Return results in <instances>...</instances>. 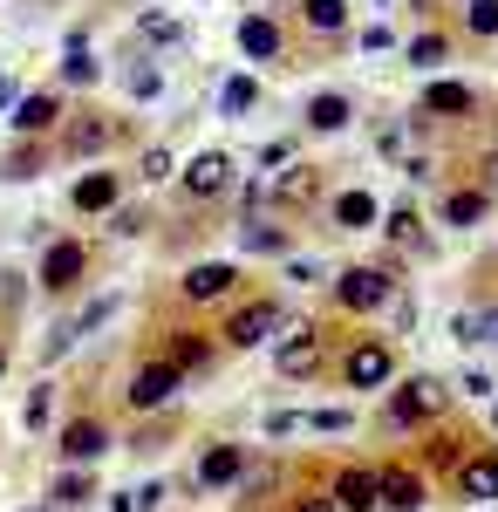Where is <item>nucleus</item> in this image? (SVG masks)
Listing matches in <instances>:
<instances>
[{"mask_svg":"<svg viewBox=\"0 0 498 512\" xmlns=\"http://www.w3.org/2000/svg\"><path fill=\"white\" fill-rule=\"evenodd\" d=\"M464 444H471L464 431H430V444L417 451V472H423V478H437V472H451V478H458V465L471 458Z\"/></svg>","mask_w":498,"mask_h":512,"instance_id":"21","label":"nucleus"},{"mask_svg":"<svg viewBox=\"0 0 498 512\" xmlns=\"http://www.w3.org/2000/svg\"><path fill=\"white\" fill-rule=\"evenodd\" d=\"M451 410V390H444V376H410V383H396L383 396V431H423V424H437Z\"/></svg>","mask_w":498,"mask_h":512,"instance_id":"1","label":"nucleus"},{"mask_svg":"<svg viewBox=\"0 0 498 512\" xmlns=\"http://www.w3.org/2000/svg\"><path fill=\"white\" fill-rule=\"evenodd\" d=\"M110 512H144V499L137 492H110Z\"/></svg>","mask_w":498,"mask_h":512,"instance_id":"50","label":"nucleus"},{"mask_svg":"<svg viewBox=\"0 0 498 512\" xmlns=\"http://www.w3.org/2000/svg\"><path fill=\"white\" fill-rule=\"evenodd\" d=\"M246 478V444H205L198 458V492H226Z\"/></svg>","mask_w":498,"mask_h":512,"instance_id":"17","label":"nucleus"},{"mask_svg":"<svg viewBox=\"0 0 498 512\" xmlns=\"http://www.w3.org/2000/svg\"><path fill=\"white\" fill-rule=\"evenodd\" d=\"M253 103H260V82L253 76H226L219 82V110H226V117H246Z\"/></svg>","mask_w":498,"mask_h":512,"instance_id":"31","label":"nucleus"},{"mask_svg":"<svg viewBox=\"0 0 498 512\" xmlns=\"http://www.w3.org/2000/svg\"><path fill=\"white\" fill-rule=\"evenodd\" d=\"M417 7H423V0H417Z\"/></svg>","mask_w":498,"mask_h":512,"instance_id":"55","label":"nucleus"},{"mask_svg":"<svg viewBox=\"0 0 498 512\" xmlns=\"http://www.w3.org/2000/svg\"><path fill=\"white\" fill-rule=\"evenodd\" d=\"M14 103H21V82H14V76H0V110H14Z\"/></svg>","mask_w":498,"mask_h":512,"instance_id":"51","label":"nucleus"},{"mask_svg":"<svg viewBox=\"0 0 498 512\" xmlns=\"http://www.w3.org/2000/svg\"><path fill=\"white\" fill-rule=\"evenodd\" d=\"M82 274H89V246H82V239H48V253H41V274H35L41 294L69 301V294L82 287Z\"/></svg>","mask_w":498,"mask_h":512,"instance_id":"7","label":"nucleus"},{"mask_svg":"<svg viewBox=\"0 0 498 512\" xmlns=\"http://www.w3.org/2000/svg\"><path fill=\"white\" fill-rule=\"evenodd\" d=\"M301 431V417L294 410H267V437H294Z\"/></svg>","mask_w":498,"mask_h":512,"instance_id":"45","label":"nucleus"},{"mask_svg":"<svg viewBox=\"0 0 498 512\" xmlns=\"http://www.w3.org/2000/svg\"><path fill=\"white\" fill-rule=\"evenodd\" d=\"M28 512H55V506H28Z\"/></svg>","mask_w":498,"mask_h":512,"instance_id":"53","label":"nucleus"},{"mask_svg":"<svg viewBox=\"0 0 498 512\" xmlns=\"http://www.w3.org/2000/svg\"><path fill=\"white\" fill-rule=\"evenodd\" d=\"M389 41H396V35H389V21H369V28H362V55H383Z\"/></svg>","mask_w":498,"mask_h":512,"instance_id":"42","label":"nucleus"},{"mask_svg":"<svg viewBox=\"0 0 498 512\" xmlns=\"http://www.w3.org/2000/svg\"><path fill=\"white\" fill-rule=\"evenodd\" d=\"M396 267H342L335 274V308L342 315H376V308H389L396 301Z\"/></svg>","mask_w":498,"mask_h":512,"instance_id":"3","label":"nucleus"},{"mask_svg":"<svg viewBox=\"0 0 498 512\" xmlns=\"http://www.w3.org/2000/svg\"><path fill=\"white\" fill-rule=\"evenodd\" d=\"M287 512H335V499H328V492H301Z\"/></svg>","mask_w":498,"mask_h":512,"instance_id":"48","label":"nucleus"},{"mask_svg":"<svg viewBox=\"0 0 498 512\" xmlns=\"http://www.w3.org/2000/svg\"><path fill=\"white\" fill-rule=\"evenodd\" d=\"M0 376H7V342H0Z\"/></svg>","mask_w":498,"mask_h":512,"instance_id":"52","label":"nucleus"},{"mask_svg":"<svg viewBox=\"0 0 498 512\" xmlns=\"http://www.w3.org/2000/svg\"><path fill=\"white\" fill-rule=\"evenodd\" d=\"M178 390H185V376H178L164 355H151V362L123 383V403H130L137 417H157V410H171V403H178Z\"/></svg>","mask_w":498,"mask_h":512,"instance_id":"5","label":"nucleus"},{"mask_svg":"<svg viewBox=\"0 0 498 512\" xmlns=\"http://www.w3.org/2000/svg\"><path fill=\"white\" fill-rule=\"evenodd\" d=\"M239 246H246V253H287L294 239H287V226H273V219H246V226H239Z\"/></svg>","mask_w":498,"mask_h":512,"instance_id":"28","label":"nucleus"},{"mask_svg":"<svg viewBox=\"0 0 498 512\" xmlns=\"http://www.w3.org/2000/svg\"><path fill=\"white\" fill-rule=\"evenodd\" d=\"M69 205H76L82 219H96V212H116V205H123V171H82L76 192H69Z\"/></svg>","mask_w":498,"mask_h":512,"instance_id":"16","label":"nucleus"},{"mask_svg":"<svg viewBox=\"0 0 498 512\" xmlns=\"http://www.w3.org/2000/svg\"><path fill=\"white\" fill-rule=\"evenodd\" d=\"M280 48H287V28L273 14H246L239 21V55L246 62H280Z\"/></svg>","mask_w":498,"mask_h":512,"instance_id":"19","label":"nucleus"},{"mask_svg":"<svg viewBox=\"0 0 498 512\" xmlns=\"http://www.w3.org/2000/svg\"><path fill=\"white\" fill-rule=\"evenodd\" d=\"M260 164L280 178V164H294V137H273V144H260Z\"/></svg>","mask_w":498,"mask_h":512,"instance_id":"40","label":"nucleus"},{"mask_svg":"<svg viewBox=\"0 0 498 512\" xmlns=\"http://www.w3.org/2000/svg\"><path fill=\"white\" fill-rule=\"evenodd\" d=\"M62 82H69V89H89V82H103V62H96V55L82 48V35L69 41V62H62Z\"/></svg>","mask_w":498,"mask_h":512,"instance_id":"30","label":"nucleus"},{"mask_svg":"<svg viewBox=\"0 0 498 512\" xmlns=\"http://www.w3.org/2000/svg\"><path fill=\"white\" fill-rule=\"evenodd\" d=\"M273 362H280L287 383H314V376L328 369V335H321V321H294V328L280 335Z\"/></svg>","mask_w":498,"mask_h":512,"instance_id":"4","label":"nucleus"},{"mask_svg":"<svg viewBox=\"0 0 498 512\" xmlns=\"http://www.w3.org/2000/svg\"><path fill=\"white\" fill-rule=\"evenodd\" d=\"M41 164H48V144H21L0 158V178H41Z\"/></svg>","mask_w":498,"mask_h":512,"instance_id":"35","label":"nucleus"},{"mask_svg":"<svg viewBox=\"0 0 498 512\" xmlns=\"http://www.w3.org/2000/svg\"><path fill=\"white\" fill-rule=\"evenodd\" d=\"M410 62H417V69H444V62H451V35H437V28L417 35L410 41Z\"/></svg>","mask_w":498,"mask_h":512,"instance_id":"36","label":"nucleus"},{"mask_svg":"<svg viewBox=\"0 0 498 512\" xmlns=\"http://www.w3.org/2000/svg\"><path fill=\"white\" fill-rule=\"evenodd\" d=\"M376 506L423 512V506H430V478H423L417 465H376Z\"/></svg>","mask_w":498,"mask_h":512,"instance_id":"13","label":"nucleus"},{"mask_svg":"<svg viewBox=\"0 0 498 512\" xmlns=\"http://www.w3.org/2000/svg\"><path fill=\"white\" fill-rule=\"evenodd\" d=\"M116 137H123V117H103V110H76V117H62V130H55L62 158H103Z\"/></svg>","mask_w":498,"mask_h":512,"instance_id":"6","label":"nucleus"},{"mask_svg":"<svg viewBox=\"0 0 498 512\" xmlns=\"http://www.w3.org/2000/svg\"><path fill=\"white\" fill-rule=\"evenodd\" d=\"M137 35L151 41V48H178V41H185V21H171V14L144 7V14H137Z\"/></svg>","mask_w":498,"mask_h":512,"instance_id":"29","label":"nucleus"},{"mask_svg":"<svg viewBox=\"0 0 498 512\" xmlns=\"http://www.w3.org/2000/svg\"><path fill=\"white\" fill-rule=\"evenodd\" d=\"M301 28L307 35H342L348 28V0H301Z\"/></svg>","mask_w":498,"mask_h":512,"instance_id":"27","label":"nucleus"},{"mask_svg":"<svg viewBox=\"0 0 498 512\" xmlns=\"http://www.w3.org/2000/svg\"><path fill=\"white\" fill-rule=\"evenodd\" d=\"M116 444V431L96 417V410H82V417H69L62 431H55V451H62V465H76V472H89L103 451Z\"/></svg>","mask_w":498,"mask_h":512,"instance_id":"8","label":"nucleus"},{"mask_svg":"<svg viewBox=\"0 0 498 512\" xmlns=\"http://www.w3.org/2000/svg\"><path fill=\"white\" fill-rule=\"evenodd\" d=\"M314 192H321V171L314 164H294V171L273 178V205H307Z\"/></svg>","mask_w":498,"mask_h":512,"instance_id":"26","label":"nucleus"},{"mask_svg":"<svg viewBox=\"0 0 498 512\" xmlns=\"http://www.w3.org/2000/svg\"><path fill=\"white\" fill-rule=\"evenodd\" d=\"M458 342H492V349H498V308H478V315H458Z\"/></svg>","mask_w":498,"mask_h":512,"instance_id":"37","label":"nucleus"},{"mask_svg":"<svg viewBox=\"0 0 498 512\" xmlns=\"http://www.w3.org/2000/svg\"><path fill=\"white\" fill-rule=\"evenodd\" d=\"M471 110H478V89H464V82H430V89H423V103H417L423 123H430V117L458 123V117H471Z\"/></svg>","mask_w":498,"mask_h":512,"instance_id":"20","label":"nucleus"},{"mask_svg":"<svg viewBox=\"0 0 498 512\" xmlns=\"http://www.w3.org/2000/svg\"><path fill=\"white\" fill-rule=\"evenodd\" d=\"M485 212H492V192L458 185V192H444V205H437V226H478Z\"/></svg>","mask_w":498,"mask_h":512,"instance_id":"23","label":"nucleus"},{"mask_svg":"<svg viewBox=\"0 0 498 512\" xmlns=\"http://www.w3.org/2000/svg\"><path fill=\"white\" fill-rule=\"evenodd\" d=\"M185 198H198V205H212V198H226L232 185H239V164H232V151H198L185 171Z\"/></svg>","mask_w":498,"mask_h":512,"instance_id":"11","label":"nucleus"},{"mask_svg":"<svg viewBox=\"0 0 498 512\" xmlns=\"http://www.w3.org/2000/svg\"><path fill=\"white\" fill-rule=\"evenodd\" d=\"M21 301H28V280H21V274H0V308H7V315H14V308H21Z\"/></svg>","mask_w":498,"mask_h":512,"instance_id":"41","label":"nucleus"},{"mask_svg":"<svg viewBox=\"0 0 498 512\" xmlns=\"http://www.w3.org/2000/svg\"><path fill=\"white\" fill-rule=\"evenodd\" d=\"M348 110H355V103H348L342 89H321V96L307 103V130H314V137H335V130H348Z\"/></svg>","mask_w":498,"mask_h":512,"instance_id":"24","label":"nucleus"},{"mask_svg":"<svg viewBox=\"0 0 498 512\" xmlns=\"http://www.w3.org/2000/svg\"><path fill=\"white\" fill-rule=\"evenodd\" d=\"M307 424H314V431H348V410H342V403H335V410H314Z\"/></svg>","mask_w":498,"mask_h":512,"instance_id":"47","label":"nucleus"},{"mask_svg":"<svg viewBox=\"0 0 498 512\" xmlns=\"http://www.w3.org/2000/svg\"><path fill=\"white\" fill-rule=\"evenodd\" d=\"M335 376H342V390H389V376H396V342L389 335H355L335 362Z\"/></svg>","mask_w":498,"mask_h":512,"instance_id":"2","label":"nucleus"},{"mask_svg":"<svg viewBox=\"0 0 498 512\" xmlns=\"http://www.w3.org/2000/svg\"><path fill=\"white\" fill-rule=\"evenodd\" d=\"M376 226H383V233L396 239L403 253H430V239H423V219H417V205H389V212L376 219Z\"/></svg>","mask_w":498,"mask_h":512,"instance_id":"25","label":"nucleus"},{"mask_svg":"<svg viewBox=\"0 0 498 512\" xmlns=\"http://www.w3.org/2000/svg\"><path fill=\"white\" fill-rule=\"evenodd\" d=\"M62 89H35V96H21L14 110H7V130L21 137V144H48L55 130H62Z\"/></svg>","mask_w":498,"mask_h":512,"instance_id":"9","label":"nucleus"},{"mask_svg":"<svg viewBox=\"0 0 498 512\" xmlns=\"http://www.w3.org/2000/svg\"><path fill=\"white\" fill-rule=\"evenodd\" d=\"M458 390H464V396H498V383L485 376V369H464V376H458Z\"/></svg>","mask_w":498,"mask_h":512,"instance_id":"43","label":"nucleus"},{"mask_svg":"<svg viewBox=\"0 0 498 512\" xmlns=\"http://www.w3.org/2000/svg\"><path fill=\"white\" fill-rule=\"evenodd\" d=\"M219 335H226V349H260L267 335H280V301H273V294H260V301H239Z\"/></svg>","mask_w":498,"mask_h":512,"instance_id":"10","label":"nucleus"},{"mask_svg":"<svg viewBox=\"0 0 498 512\" xmlns=\"http://www.w3.org/2000/svg\"><path fill=\"white\" fill-rule=\"evenodd\" d=\"M82 499H89V472H76V465H69V472H55V485H48V506L69 512V506H82Z\"/></svg>","mask_w":498,"mask_h":512,"instance_id":"32","label":"nucleus"},{"mask_svg":"<svg viewBox=\"0 0 498 512\" xmlns=\"http://www.w3.org/2000/svg\"><path fill=\"white\" fill-rule=\"evenodd\" d=\"M130 96H137V103H151V96H164V69H157V62H137V69H130Z\"/></svg>","mask_w":498,"mask_h":512,"instance_id":"38","label":"nucleus"},{"mask_svg":"<svg viewBox=\"0 0 498 512\" xmlns=\"http://www.w3.org/2000/svg\"><path fill=\"white\" fill-rule=\"evenodd\" d=\"M492 424H498V403H492Z\"/></svg>","mask_w":498,"mask_h":512,"instance_id":"54","label":"nucleus"},{"mask_svg":"<svg viewBox=\"0 0 498 512\" xmlns=\"http://www.w3.org/2000/svg\"><path fill=\"white\" fill-rule=\"evenodd\" d=\"M110 233H144V212H130V205H116V212H110Z\"/></svg>","mask_w":498,"mask_h":512,"instance_id":"46","label":"nucleus"},{"mask_svg":"<svg viewBox=\"0 0 498 512\" xmlns=\"http://www.w3.org/2000/svg\"><path fill=\"white\" fill-rule=\"evenodd\" d=\"M178 294H185V308H219L239 294V267L232 260H198L192 274L178 280Z\"/></svg>","mask_w":498,"mask_h":512,"instance_id":"12","label":"nucleus"},{"mask_svg":"<svg viewBox=\"0 0 498 512\" xmlns=\"http://www.w3.org/2000/svg\"><path fill=\"white\" fill-rule=\"evenodd\" d=\"M328 499H335V512H376V465H342Z\"/></svg>","mask_w":498,"mask_h":512,"instance_id":"18","label":"nucleus"},{"mask_svg":"<svg viewBox=\"0 0 498 512\" xmlns=\"http://www.w3.org/2000/svg\"><path fill=\"white\" fill-rule=\"evenodd\" d=\"M328 219H335L342 233H362V226H376V219H383V205H376V192L348 185V192H335V205H328Z\"/></svg>","mask_w":498,"mask_h":512,"instance_id":"22","label":"nucleus"},{"mask_svg":"<svg viewBox=\"0 0 498 512\" xmlns=\"http://www.w3.org/2000/svg\"><path fill=\"white\" fill-rule=\"evenodd\" d=\"M478 164H485V171H478V192H498V151H485Z\"/></svg>","mask_w":498,"mask_h":512,"instance_id":"49","label":"nucleus"},{"mask_svg":"<svg viewBox=\"0 0 498 512\" xmlns=\"http://www.w3.org/2000/svg\"><path fill=\"white\" fill-rule=\"evenodd\" d=\"M164 362L178 369V376H198V369H212V355H219V342L205 335V328H171V342H164Z\"/></svg>","mask_w":498,"mask_h":512,"instance_id":"15","label":"nucleus"},{"mask_svg":"<svg viewBox=\"0 0 498 512\" xmlns=\"http://www.w3.org/2000/svg\"><path fill=\"white\" fill-rule=\"evenodd\" d=\"M171 171H178V164H171V151H164V144H151V151L137 158V178H144V185H164Z\"/></svg>","mask_w":498,"mask_h":512,"instance_id":"39","label":"nucleus"},{"mask_svg":"<svg viewBox=\"0 0 498 512\" xmlns=\"http://www.w3.org/2000/svg\"><path fill=\"white\" fill-rule=\"evenodd\" d=\"M21 424H28V431H48V424H55V383H35V390H28Z\"/></svg>","mask_w":498,"mask_h":512,"instance_id":"34","label":"nucleus"},{"mask_svg":"<svg viewBox=\"0 0 498 512\" xmlns=\"http://www.w3.org/2000/svg\"><path fill=\"white\" fill-rule=\"evenodd\" d=\"M451 485H458L464 506H492V499H498V444H478V451L458 465Z\"/></svg>","mask_w":498,"mask_h":512,"instance_id":"14","label":"nucleus"},{"mask_svg":"<svg viewBox=\"0 0 498 512\" xmlns=\"http://www.w3.org/2000/svg\"><path fill=\"white\" fill-rule=\"evenodd\" d=\"M171 431H178V424H144V431L130 437V451H157V444H164Z\"/></svg>","mask_w":498,"mask_h":512,"instance_id":"44","label":"nucleus"},{"mask_svg":"<svg viewBox=\"0 0 498 512\" xmlns=\"http://www.w3.org/2000/svg\"><path fill=\"white\" fill-rule=\"evenodd\" d=\"M464 35L498 41V0H464Z\"/></svg>","mask_w":498,"mask_h":512,"instance_id":"33","label":"nucleus"}]
</instances>
